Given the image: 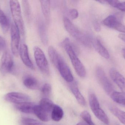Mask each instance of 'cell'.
I'll return each mask as SVG.
<instances>
[{
    "label": "cell",
    "instance_id": "cell-1",
    "mask_svg": "<svg viewBox=\"0 0 125 125\" xmlns=\"http://www.w3.org/2000/svg\"><path fill=\"white\" fill-rule=\"evenodd\" d=\"M62 45L67 54L71 61L73 68L78 75L81 78L85 77L86 70L83 65L78 58L75 46L73 45L68 38H66L62 43Z\"/></svg>",
    "mask_w": 125,
    "mask_h": 125
},
{
    "label": "cell",
    "instance_id": "cell-2",
    "mask_svg": "<svg viewBox=\"0 0 125 125\" xmlns=\"http://www.w3.org/2000/svg\"><path fill=\"white\" fill-rule=\"evenodd\" d=\"M64 26L68 32L82 44L87 47L90 46V38L78 28L69 18L65 17L63 19Z\"/></svg>",
    "mask_w": 125,
    "mask_h": 125
},
{
    "label": "cell",
    "instance_id": "cell-3",
    "mask_svg": "<svg viewBox=\"0 0 125 125\" xmlns=\"http://www.w3.org/2000/svg\"><path fill=\"white\" fill-rule=\"evenodd\" d=\"M10 5L15 25L19 31L20 35L24 36L25 34V25L20 3L18 0H10Z\"/></svg>",
    "mask_w": 125,
    "mask_h": 125
},
{
    "label": "cell",
    "instance_id": "cell-4",
    "mask_svg": "<svg viewBox=\"0 0 125 125\" xmlns=\"http://www.w3.org/2000/svg\"><path fill=\"white\" fill-rule=\"evenodd\" d=\"M89 102L91 110L97 118L105 125H109L108 117L100 108L98 100L94 93H90L89 95Z\"/></svg>",
    "mask_w": 125,
    "mask_h": 125
},
{
    "label": "cell",
    "instance_id": "cell-5",
    "mask_svg": "<svg viewBox=\"0 0 125 125\" xmlns=\"http://www.w3.org/2000/svg\"><path fill=\"white\" fill-rule=\"evenodd\" d=\"M33 50L37 65L43 73L49 75L50 73V66L43 51L37 46L34 47Z\"/></svg>",
    "mask_w": 125,
    "mask_h": 125
},
{
    "label": "cell",
    "instance_id": "cell-6",
    "mask_svg": "<svg viewBox=\"0 0 125 125\" xmlns=\"http://www.w3.org/2000/svg\"><path fill=\"white\" fill-rule=\"evenodd\" d=\"M96 73L98 80L104 91L108 95L111 96L115 91L113 85L106 75L104 70L101 67H98L96 68Z\"/></svg>",
    "mask_w": 125,
    "mask_h": 125
},
{
    "label": "cell",
    "instance_id": "cell-7",
    "mask_svg": "<svg viewBox=\"0 0 125 125\" xmlns=\"http://www.w3.org/2000/svg\"><path fill=\"white\" fill-rule=\"evenodd\" d=\"M13 57L11 53L8 51L3 54L0 63V70L3 74L11 72L14 67Z\"/></svg>",
    "mask_w": 125,
    "mask_h": 125
},
{
    "label": "cell",
    "instance_id": "cell-8",
    "mask_svg": "<svg viewBox=\"0 0 125 125\" xmlns=\"http://www.w3.org/2000/svg\"><path fill=\"white\" fill-rule=\"evenodd\" d=\"M11 36V49L12 54L18 57L19 55L20 34L15 24L12 23L10 29Z\"/></svg>",
    "mask_w": 125,
    "mask_h": 125
},
{
    "label": "cell",
    "instance_id": "cell-9",
    "mask_svg": "<svg viewBox=\"0 0 125 125\" xmlns=\"http://www.w3.org/2000/svg\"><path fill=\"white\" fill-rule=\"evenodd\" d=\"M56 68L58 69L61 75L65 80L68 83H72L73 78L70 69L61 56L58 62Z\"/></svg>",
    "mask_w": 125,
    "mask_h": 125
},
{
    "label": "cell",
    "instance_id": "cell-10",
    "mask_svg": "<svg viewBox=\"0 0 125 125\" xmlns=\"http://www.w3.org/2000/svg\"><path fill=\"white\" fill-rule=\"evenodd\" d=\"M6 101L15 104L30 101V97L25 94L18 92H11L7 93L4 96Z\"/></svg>",
    "mask_w": 125,
    "mask_h": 125
},
{
    "label": "cell",
    "instance_id": "cell-11",
    "mask_svg": "<svg viewBox=\"0 0 125 125\" xmlns=\"http://www.w3.org/2000/svg\"><path fill=\"white\" fill-rule=\"evenodd\" d=\"M110 76L113 81L125 94V78L116 70L112 68L109 72Z\"/></svg>",
    "mask_w": 125,
    "mask_h": 125
},
{
    "label": "cell",
    "instance_id": "cell-12",
    "mask_svg": "<svg viewBox=\"0 0 125 125\" xmlns=\"http://www.w3.org/2000/svg\"><path fill=\"white\" fill-rule=\"evenodd\" d=\"M19 54L23 64L30 69H34V66L30 59L28 48L25 44H22L21 45L19 50Z\"/></svg>",
    "mask_w": 125,
    "mask_h": 125
},
{
    "label": "cell",
    "instance_id": "cell-13",
    "mask_svg": "<svg viewBox=\"0 0 125 125\" xmlns=\"http://www.w3.org/2000/svg\"><path fill=\"white\" fill-rule=\"evenodd\" d=\"M33 113L40 120L43 122H48L51 118V113L42 109L39 105H35Z\"/></svg>",
    "mask_w": 125,
    "mask_h": 125
},
{
    "label": "cell",
    "instance_id": "cell-14",
    "mask_svg": "<svg viewBox=\"0 0 125 125\" xmlns=\"http://www.w3.org/2000/svg\"><path fill=\"white\" fill-rule=\"evenodd\" d=\"M36 105L34 103L28 101L16 104L15 107L17 110L21 112L31 114L33 113L34 109Z\"/></svg>",
    "mask_w": 125,
    "mask_h": 125
},
{
    "label": "cell",
    "instance_id": "cell-15",
    "mask_svg": "<svg viewBox=\"0 0 125 125\" xmlns=\"http://www.w3.org/2000/svg\"><path fill=\"white\" fill-rule=\"evenodd\" d=\"M39 34L42 42L44 45L48 43V35L46 25L43 20L40 19L38 23Z\"/></svg>",
    "mask_w": 125,
    "mask_h": 125
},
{
    "label": "cell",
    "instance_id": "cell-16",
    "mask_svg": "<svg viewBox=\"0 0 125 125\" xmlns=\"http://www.w3.org/2000/svg\"><path fill=\"white\" fill-rule=\"evenodd\" d=\"M92 44L96 51L101 56L107 59L110 58V55L108 51L102 45L100 40L98 39H95L93 40Z\"/></svg>",
    "mask_w": 125,
    "mask_h": 125
},
{
    "label": "cell",
    "instance_id": "cell-17",
    "mask_svg": "<svg viewBox=\"0 0 125 125\" xmlns=\"http://www.w3.org/2000/svg\"><path fill=\"white\" fill-rule=\"evenodd\" d=\"M70 89L75 97L79 103L82 106L86 105V102L82 94L76 83H73L70 86Z\"/></svg>",
    "mask_w": 125,
    "mask_h": 125
},
{
    "label": "cell",
    "instance_id": "cell-18",
    "mask_svg": "<svg viewBox=\"0 0 125 125\" xmlns=\"http://www.w3.org/2000/svg\"><path fill=\"white\" fill-rule=\"evenodd\" d=\"M42 11L45 18L46 23H49L50 19V1L42 0L40 1Z\"/></svg>",
    "mask_w": 125,
    "mask_h": 125
},
{
    "label": "cell",
    "instance_id": "cell-19",
    "mask_svg": "<svg viewBox=\"0 0 125 125\" xmlns=\"http://www.w3.org/2000/svg\"><path fill=\"white\" fill-rule=\"evenodd\" d=\"M24 85L29 89L37 90L39 88V83L36 79L31 76H26L23 81Z\"/></svg>",
    "mask_w": 125,
    "mask_h": 125
},
{
    "label": "cell",
    "instance_id": "cell-20",
    "mask_svg": "<svg viewBox=\"0 0 125 125\" xmlns=\"http://www.w3.org/2000/svg\"><path fill=\"white\" fill-rule=\"evenodd\" d=\"M109 111L115 116L119 121L125 125V112L120 110L114 106L111 105L109 107Z\"/></svg>",
    "mask_w": 125,
    "mask_h": 125
},
{
    "label": "cell",
    "instance_id": "cell-21",
    "mask_svg": "<svg viewBox=\"0 0 125 125\" xmlns=\"http://www.w3.org/2000/svg\"><path fill=\"white\" fill-rule=\"evenodd\" d=\"M64 115L63 110L59 106L55 105L52 110L51 117L52 119L55 122L60 121Z\"/></svg>",
    "mask_w": 125,
    "mask_h": 125
},
{
    "label": "cell",
    "instance_id": "cell-22",
    "mask_svg": "<svg viewBox=\"0 0 125 125\" xmlns=\"http://www.w3.org/2000/svg\"><path fill=\"white\" fill-rule=\"evenodd\" d=\"M48 54L52 64L56 68L61 56L52 46H50L48 48Z\"/></svg>",
    "mask_w": 125,
    "mask_h": 125
},
{
    "label": "cell",
    "instance_id": "cell-23",
    "mask_svg": "<svg viewBox=\"0 0 125 125\" xmlns=\"http://www.w3.org/2000/svg\"><path fill=\"white\" fill-rule=\"evenodd\" d=\"M0 25L4 33L8 31L10 27V21L5 13L1 10L0 6Z\"/></svg>",
    "mask_w": 125,
    "mask_h": 125
},
{
    "label": "cell",
    "instance_id": "cell-24",
    "mask_svg": "<svg viewBox=\"0 0 125 125\" xmlns=\"http://www.w3.org/2000/svg\"><path fill=\"white\" fill-rule=\"evenodd\" d=\"M39 105L42 109L51 114L52 110L55 105L49 98H43L40 101Z\"/></svg>",
    "mask_w": 125,
    "mask_h": 125
},
{
    "label": "cell",
    "instance_id": "cell-25",
    "mask_svg": "<svg viewBox=\"0 0 125 125\" xmlns=\"http://www.w3.org/2000/svg\"><path fill=\"white\" fill-rule=\"evenodd\" d=\"M114 101L125 107V94L123 92L115 91L111 95Z\"/></svg>",
    "mask_w": 125,
    "mask_h": 125
},
{
    "label": "cell",
    "instance_id": "cell-26",
    "mask_svg": "<svg viewBox=\"0 0 125 125\" xmlns=\"http://www.w3.org/2000/svg\"><path fill=\"white\" fill-rule=\"evenodd\" d=\"M23 7V11L24 14L27 20L30 21L31 19V7L29 2L28 0L22 1Z\"/></svg>",
    "mask_w": 125,
    "mask_h": 125
},
{
    "label": "cell",
    "instance_id": "cell-27",
    "mask_svg": "<svg viewBox=\"0 0 125 125\" xmlns=\"http://www.w3.org/2000/svg\"><path fill=\"white\" fill-rule=\"evenodd\" d=\"M117 20L116 17L114 15H110L108 16L103 21V23L105 25L110 28H112L114 23Z\"/></svg>",
    "mask_w": 125,
    "mask_h": 125
},
{
    "label": "cell",
    "instance_id": "cell-28",
    "mask_svg": "<svg viewBox=\"0 0 125 125\" xmlns=\"http://www.w3.org/2000/svg\"><path fill=\"white\" fill-rule=\"evenodd\" d=\"M52 87L49 83H45L42 87V93L45 98H49L51 94Z\"/></svg>",
    "mask_w": 125,
    "mask_h": 125
},
{
    "label": "cell",
    "instance_id": "cell-29",
    "mask_svg": "<svg viewBox=\"0 0 125 125\" xmlns=\"http://www.w3.org/2000/svg\"><path fill=\"white\" fill-rule=\"evenodd\" d=\"M21 124L22 125H45L38 120L29 118L22 119Z\"/></svg>",
    "mask_w": 125,
    "mask_h": 125
},
{
    "label": "cell",
    "instance_id": "cell-30",
    "mask_svg": "<svg viewBox=\"0 0 125 125\" xmlns=\"http://www.w3.org/2000/svg\"><path fill=\"white\" fill-rule=\"evenodd\" d=\"M80 116L83 119L84 122L89 125H95L92 120L91 115L86 111H83L81 113Z\"/></svg>",
    "mask_w": 125,
    "mask_h": 125
},
{
    "label": "cell",
    "instance_id": "cell-31",
    "mask_svg": "<svg viewBox=\"0 0 125 125\" xmlns=\"http://www.w3.org/2000/svg\"><path fill=\"white\" fill-rule=\"evenodd\" d=\"M112 28L125 34V26L117 20L112 26Z\"/></svg>",
    "mask_w": 125,
    "mask_h": 125
},
{
    "label": "cell",
    "instance_id": "cell-32",
    "mask_svg": "<svg viewBox=\"0 0 125 125\" xmlns=\"http://www.w3.org/2000/svg\"><path fill=\"white\" fill-rule=\"evenodd\" d=\"M68 14L72 19H75L78 17V12L76 9H72L69 10Z\"/></svg>",
    "mask_w": 125,
    "mask_h": 125
},
{
    "label": "cell",
    "instance_id": "cell-33",
    "mask_svg": "<svg viewBox=\"0 0 125 125\" xmlns=\"http://www.w3.org/2000/svg\"><path fill=\"white\" fill-rule=\"evenodd\" d=\"M115 8L123 11L125 12V1L123 2H119L117 4Z\"/></svg>",
    "mask_w": 125,
    "mask_h": 125
},
{
    "label": "cell",
    "instance_id": "cell-34",
    "mask_svg": "<svg viewBox=\"0 0 125 125\" xmlns=\"http://www.w3.org/2000/svg\"><path fill=\"white\" fill-rule=\"evenodd\" d=\"M6 47V43L5 40L0 36V51L4 50Z\"/></svg>",
    "mask_w": 125,
    "mask_h": 125
},
{
    "label": "cell",
    "instance_id": "cell-35",
    "mask_svg": "<svg viewBox=\"0 0 125 125\" xmlns=\"http://www.w3.org/2000/svg\"><path fill=\"white\" fill-rule=\"evenodd\" d=\"M119 38L125 43V34H120L118 36Z\"/></svg>",
    "mask_w": 125,
    "mask_h": 125
},
{
    "label": "cell",
    "instance_id": "cell-36",
    "mask_svg": "<svg viewBox=\"0 0 125 125\" xmlns=\"http://www.w3.org/2000/svg\"><path fill=\"white\" fill-rule=\"evenodd\" d=\"M76 125H89L84 122H81L79 123Z\"/></svg>",
    "mask_w": 125,
    "mask_h": 125
},
{
    "label": "cell",
    "instance_id": "cell-37",
    "mask_svg": "<svg viewBox=\"0 0 125 125\" xmlns=\"http://www.w3.org/2000/svg\"><path fill=\"white\" fill-rule=\"evenodd\" d=\"M123 51V58L125 59V48H123L122 50Z\"/></svg>",
    "mask_w": 125,
    "mask_h": 125
},
{
    "label": "cell",
    "instance_id": "cell-38",
    "mask_svg": "<svg viewBox=\"0 0 125 125\" xmlns=\"http://www.w3.org/2000/svg\"><path fill=\"white\" fill-rule=\"evenodd\" d=\"M114 125H119V124H118V123H115V124Z\"/></svg>",
    "mask_w": 125,
    "mask_h": 125
}]
</instances>
